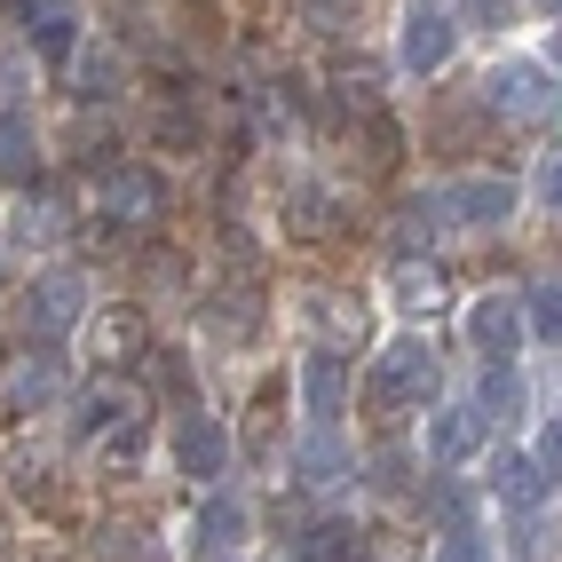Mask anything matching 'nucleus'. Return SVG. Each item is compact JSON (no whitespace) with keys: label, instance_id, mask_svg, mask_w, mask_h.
I'll list each match as a JSON object with an SVG mask.
<instances>
[{"label":"nucleus","instance_id":"1","mask_svg":"<svg viewBox=\"0 0 562 562\" xmlns=\"http://www.w3.org/2000/svg\"><path fill=\"white\" fill-rule=\"evenodd\" d=\"M436 389H443V364H436V349L420 341V333H404V341H389L381 357H372L364 404L381 412V420H396V412H420V404H436Z\"/></svg>","mask_w":562,"mask_h":562},{"label":"nucleus","instance_id":"2","mask_svg":"<svg viewBox=\"0 0 562 562\" xmlns=\"http://www.w3.org/2000/svg\"><path fill=\"white\" fill-rule=\"evenodd\" d=\"M56 396H64V349H48V333L41 341L24 333V349L0 357V412L24 420V412H48Z\"/></svg>","mask_w":562,"mask_h":562},{"label":"nucleus","instance_id":"3","mask_svg":"<svg viewBox=\"0 0 562 562\" xmlns=\"http://www.w3.org/2000/svg\"><path fill=\"white\" fill-rule=\"evenodd\" d=\"M167 214V182L151 167H135V159H111L103 182H95V222H111V231H143V222H159Z\"/></svg>","mask_w":562,"mask_h":562},{"label":"nucleus","instance_id":"4","mask_svg":"<svg viewBox=\"0 0 562 562\" xmlns=\"http://www.w3.org/2000/svg\"><path fill=\"white\" fill-rule=\"evenodd\" d=\"M460 48V0H412L404 9V41H396V64L412 80H428L443 71V56Z\"/></svg>","mask_w":562,"mask_h":562},{"label":"nucleus","instance_id":"5","mask_svg":"<svg viewBox=\"0 0 562 562\" xmlns=\"http://www.w3.org/2000/svg\"><path fill=\"white\" fill-rule=\"evenodd\" d=\"M483 95H492L499 120H554L562 111V80L539 64H499L492 80H483Z\"/></svg>","mask_w":562,"mask_h":562},{"label":"nucleus","instance_id":"6","mask_svg":"<svg viewBox=\"0 0 562 562\" xmlns=\"http://www.w3.org/2000/svg\"><path fill=\"white\" fill-rule=\"evenodd\" d=\"M483 443H492V412H483L475 396H468V404H436V412H428V460H436V468H468Z\"/></svg>","mask_w":562,"mask_h":562},{"label":"nucleus","instance_id":"7","mask_svg":"<svg viewBox=\"0 0 562 562\" xmlns=\"http://www.w3.org/2000/svg\"><path fill=\"white\" fill-rule=\"evenodd\" d=\"M88 317V278L80 270H41L32 278V293H24V325L32 333H71Z\"/></svg>","mask_w":562,"mask_h":562},{"label":"nucleus","instance_id":"8","mask_svg":"<svg viewBox=\"0 0 562 562\" xmlns=\"http://www.w3.org/2000/svg\"><path fill=\"white\" fill-rule=\"evenodd\" d=\"M468 341L483 364H515L522 349V302H507V293H483V302L468 310Z\"/></svg>","mask_w":562,"mask_h":562},{"label":"nucleus","instance_id":"9","mask_svg":"<svg viewBox=\"0 0 562 562\" xmlns=\"http://www.w3.org/2000/svg\"><path fill=\"white\" fill-rule=\"evenodd\" d=\"M175 468L199 475V483H214L222 468H231V428L206 420V412H182V420H175Z\"/></svg>","mask_w":562,"mask_h":562},{"label":"nucleus","instance_id":"10","mask_svg":"<svg viewBox=\"0 0 562 562\" xmlns=\"http://www.w3.org/2000/svg\"><path fill=\"white\" fill-rule=\"evenodd\" d=\"M443 206H452L468 231H499V222L522 206V191L507 175H468V182H452V191H443Z\"/></svg>","mask_w":562,"mask_h":562},{"label":"nucleus","instance_id":"11","mask_svg":"<svg viewBox=\"0 0 562 562\" xmlns=\"http://www.w3.org/2000/svg\"><path fill=\"white\" fill-rule=\"evenodd\" d=\"M88 349H95V364H135L143 349H151V317H143L135 302H120V310H95V325H88Z\"/></svg>","mask_w":562,"mask_h":562},{"label":"nucleus","instance_id":"12","mask_svg":"<svg viewBox=\"0 0 562 562\" xmlns=\"http://www.w3.org/2000/svg\"><path fill=\"white\" fill-rule=\"evenodd\" d=\"M302 404H310L317 428H333L349 412V364H341V349H310L302 357Z\"/></svg>","mask_w":562,"mask_h":562},{"label":"nucleus","instance_id":"13","mask_svg":"<svg viewBox=\"0 0 562 562\" xmlns=\"http://www.w3.org/2000/svg\"><path fill=\"white\" fill-rule=\"evenodd\" d=\"M293 468H302V483H310V492H333V483H341V475H357L349 443L333 436V428H310L302 443H293Z\"/></svg>","mask_w":562,"mask_h":562},{"label":"nucleus","instance_id":"14","mask_svg":"<svg viewBox=\"0 0 562 562\" xmlns=\"http://www.w3.org/2000/svg\"><path fill=\"white\" fill-rule=\"evenodd\" d=\"M246 522H254V515H246V499H238V492L206 499V507H199V554H206V562L238 554V547H246Z\"/></svg>","mask_w":562,"mask_h":562},{"label":"nucleus","instance_id":"15","mask_svg":"<svg viewBox=\"0 0 562 562\" xmlns=\"http://www.w3.org/2000/svg\"><path fill=\"white\" fill-rule=\"evenodd\" d=\"M0 182H41V135L24 111H0Z\"/></svg>","mask_w":562,"mask_h":562},{"label":"nucleus","instance_id":"16","mask_svg":"<svg viewBox=\"0 0 562 562\" xmlns=\"http://www.w3.org/2000/svg\"><path fill=\"white\" fill-rule=\"evenodd\" d=\"M16 238L24 246H64L71 238V199L64 191H32L24 214H16Z\"/></svg>","mask_w":562,"mask_h":562},{"label":"nucleus","instance_id":"17","mask_svg":"<svg viewBox=\"0 0 562 562\" xmlns=\"http://www.w3.org/2000/svg\"><path fill=\"white\" fill-rule=\"evenodd\" d=\"M254 325H261V293L254 285H231V293H222V302H206V333H214V341H254Z\"/></svg>","mask_w":562,"mask_h":562},{"label":"nucleus","instance_id":"18","mask_svg":"<svg viewBox=\"0 0 562 562\" xmlns=\"http://www.w3.org/2000/svg\"><path fill=\"white\" fill-rule=\"evenodd\" d=\"M333 191H317V182H285V231L293 238H333Z\"/></svg>","mask_w":562,"mask_h":562},{"label":"nucleus","instance_id":"19","mask_svg":"<svg viewBox=\"0 0 562 562\" xmlns=\"http://www.w3.org/2000/svg\"><path fill=\"white\" fill-rule=\"evenodd\" d=\"M492 492H499L515 515H531V507L547 499V475H539V460H531V452H507V460H499V475H492Z\"/></svg>","mask_w":562,"mask_h":562},{"label":"nucleus","instance_id":"20","mask_svg":"<svg viewBox=\"0 0 562 562\" xmlns=\"http://www.w3.org/2000/svg\"><path fill=\"white\" fill-rule=\"evenodd\" d=\"M127 412H135V396L120 381H95V389H80V412H71V420H80V436H103V428H120Z\"/></svg>","mask_w":562,"mask_h":562},{"label":"nucleus","instance_id":"21","mask_svg":"<svg viewBox=\"0 0 562 562\" xmlns=\"http://www.w3.org/2000/svg\"><path fill=\"white\" fill-rule=\"evenodd\" d=\"M396 302L404 310H436L443 302V270L428 254H396Z\"/></svg>","mask_w":562,"mask_h":562},{"label":"nucleus","instance_id":"22","mask_svg":"<svg viewBox=\"0 0 562 562\" xmlns=\"http://www.w3.org/2000/svg\"><path fill=\"white\" fill-rule=\"evenodd\" d=\"M151 389H159L175 412H199V381H191V357H182V349H159V357H151Z\"/></svg>","mask_w":562,"mask_h":562},{"label":"nucleus","instance_id":"23","mask_svg":"<svg viewBox=\"0 0 562 562\" xmlns=\"http://www.w3.org/2000/svg\"><path fill=\"white\" fill-rule=\"evenodd\" d=\"M95 452H103V468H135L143 452H151V420H143V412H127L120 428H103V436H95Z\"/></svg>","mask_w":562,"mask_h":562},{"label":"nucleus","instance_id":"24","mask_svg":"<svg viewBox=\"0 0 562 562\" xmlns=\"http://www.w3.org/2000/svg\"><path fill=\"white\" fill-rule=\"evenodd\" d=\"M151 143H159V151H199V143H206V135H199V111L182 103V95H167L159 120H151Z\"/></svg>","mask_w":562,"mask_h":562},{"label":"nucleus","instance_id":"25","mask_svg":"<svg viewBox=\"0 0 562 562\" xmlns=\"http://www.w3.org/2000/svg\"><path fill=\"white\" fill-rule=\"evenodd\" d=\"M436 562H492V531L468 522V515H452V522H443V539H436Z\"/></svg>","mask_w":562,"mask_h":562},{"label":"nucleus","instance_id":"26","mask_svg":"<svg viewBox=\"0 0 562 562\" xmlns=\"http://www.w3.org/2000/svg\"><path fill=\"white\" fill-rule=\"evenodd\" d=\"M357 539L349 522H310V539H302V562H357Z\"/></svg>","mask_w":562,"mask_h":562},{"label":"nucleus","instance_id":"27","mask_svg":"<svg viewBox=\"0 0 562 562\" xmlns=\"http://www.w3.org/2000/svg\"><path fill=\"white\" fill-rule=\"evenodd\" d=\"M71 64H80V88L95 95H120V80H127V64H120V48H71Z\"/></svg>","mask_w":562,"mask_h":562},{"label":"nucleus","instance_id":"28","mask_svg":"<svg viewBox=\"0 0 562 562\" xmlns=\"http://www.w3.org/2000/svg\"><path fill=\"white\" fill-rule=\"evenodd\" d=\"M522 325H539V341L562 349V285H531V302H522Z\"/></svg>","mask_w":562,"mask_h":562},{"label":"nucleus","instance_id":"29","mask_svg":"<svg viewBox=\"0 0 562 562\" xmlns=\"http://www.w3.org/2000/svg\"><path fill=\"white\" fill-rule=\"evenodd\" d=\"M357 9L364 0H302V24L325 32V41H341V32H357Z\"/></svg>","mask_w":562,"mask_h":562},{"label":"nucleus","instance_id":"30","mask_svg":"<svg viewBox=\"0 0 562 562\" xmlns=\"http://www.w3.org/2000/svg\"><path fill=\"white\" fill-rule=\"evenodd\" d=\"M436 214H443V199H412V206L396 214V254L428 246V238H436Z\"/></svg>","mask_w":562,"mask_h":562},{"label":"nucleus","instance_id":"31","mask_svg":"<svg viewBox=\"0 0 562 562\" xmlns=\"http://www.w3.org/2000/svg\"><path fill=\"white\" fill-rule=\"evenodd\" d=\"M475 404L492 412V420H507V412L522 404V381H515V364H492V372H483V389H475Z\"/></svg>","mask_w":562,"mask_h":562},{"label":"nucleus","instance_id":"32","mask_svg":"<svg viewBox=\"0 0 562 562\" xmlns=\"http://www.w3.org/2000/svg\"><path fill=\"white\" fill-rule=\"evenodd\" d=\"M32 48H41L48 64H64L71 48H80V24L71 16H32Z\"/></svg>","mask_w":562,"mask_h":562},{"label":"nucleus","instance_id":"33","mask_svg":"<svg viewBox=\"0 0 562 562\" xmlns=\"http://www.w3.org/2000/svg\"><path fill=\"white\" fill-rule=\"evenodd\" d=\"M278 404H285V389H278V381L254 396V420H246V452H270V436H278Z\"/></svg>","mask_w":562,"mask_h":562},{"label":"nucleus","instance_id":"34","mask_svg":"<svg viewBox=\"0 0 562 562\" xmlns=\"http://www.w3.org/2000/svg\"><path fill=\"white\" fill-rule=\"evenodd\" d=\"M159 547H143V531H95V562H151Z\"/></svg>","mask_w":562,"mask_h":562},{"label":"nucleus","instance_id":"35","mask_svg":"<svg viewBox=\"0 0 562 562\" xmlns=\"http://www.w3.org/2000/svg\"><path fill=\"white\" fill-rule=\"evenodd\" d=\"M531 460H539V475H547V483H562V412L539 428V452H531Z\"/></svg>","mask_w":562,"mask_h":562},{"label":"nucleus","instance_id":"36","mask_svg":"<svg viewBox=\"0 0 562 562\" xmlns=\"http://www.w3.org/2000/svg\"><path fill=\"white\" fill-rule=\"evenodd\" d=\"M531 191H539V206L562 222V151H554V159H539V182H531Z\"/></svg>","mask_w":562,"mask_h":562},{"label":"nucleus","instance_id":"37","mask_svg":"<svg viewBox=\"0 0 562 562\" xmlns=\"http://www.w3.org/2000/svg\"><path fill=\"white\" fill-rule=\"evenodd\" d=\"M372 483H381V492H412V460L404 452H381V460H372Z\"/></svg>","mask_w":562,"mask_h":562},{"label":"nucleus","instance_id":"38","mask_svg":"<svg viewBox=\"0 0 562 562\" xmlns=\"http://www.w3.org/2000/svg\"><path fill=\"white\" fill-rule=\"evenodd\" d=\"M554 64H562V32H554Z\"/></svg>","mask_w":562,"mask_h":562},{"label":"nucleus","instance_id":"39","mask_svg":"<svg viewBox=\"0 0 562 562\" xmlns=\"http://www.w3.org/2000/svg\"><path fill=\"white\" fill-rule=\"evenodd\" d=\"M539 9H562V0H539Z\"/></svg>","mask_w":562,"mask_h":562}]
</instances>
